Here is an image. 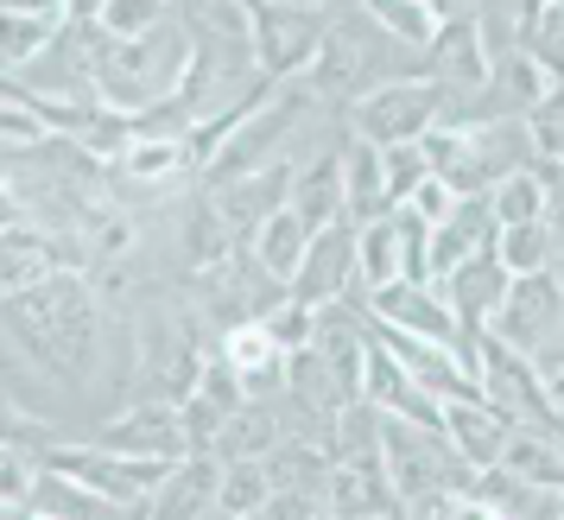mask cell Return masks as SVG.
I'll use <instances>...</instances> for the list:
<instances>
[{"instance_id":"1","label":"cell","mask_w":564,"mask_h":520,"mask_svg":"<svg viewBox=\"0 0 564 520\" xmlns=\"http://www.w3.org/2000/svg\"><path fill=\"white\" fill-rule=\"evenodd\" d=\"M0 331L7 343L26 356L39 375H52L64 388H83L96 375V349H102V312H96V292L77 267L52 273L32 292L0 305Z\"/></svg>"},{"instance_id":"2","label":"cell","mask_w":564,"mask_h":520,"mask_svg":"<svg viewBox=\"0 0 564 520\" xmlns=\"http://www.w3.org/2000/svg\"><path fill=\"white\" fill-rule=\"evenodd\" d=\"M191 26L184 13H165L153 32L140 39H102L96 32V7H89V77H96V102L121 121L153 115L159 102L178 96L184 71H191Z\"/></svg>"},{"instance_id":"3","label":"cell","mask_w":564,"mask_h":520,"mask_svg":"<svg viewBox=\"0 0 564 520\" xmlns=\"http://www.w3.org/2000/svg\"><path fill=\"white\" fill-rule=\"evenodd\" d=\"M39 469H52L77 489L102 495L115 508H147L159 495V483L172 476V464H147V457H115L102 444H45L39 451Z\"/></svg>"},{"instance_id":"4","label":"cell","mask_w":564,"mask_h":520,"mask_svg":"<svg viewBox=\"0 0 564 520\" xmlns=\"http://www.w3.org/2000/svg\"><path fill=\"white\" fill-rule=\"evenodd\" d=\"M248 39H254L260 77L292 83L299 71L317 64L324 39H330V13H317V7H285V0H260V7H248Z\"/></svg>"},{"instance_id":"5","label":"cell","mask_w":564,"mask_h":520,"mask_svg":"<svg viewBox=\"0 0 564 520\" xmlns=\"http://www.w3.org/2000/svg\"><path fill=\"white\" fill-rule=\"evenodd\" d=\"M444 108H451V89H437L432 77L381 83L375 96L356 102V140H368L375 153H387V147H419L425 133H437Z\"/></svg>"},{"instance_id":"6","label":"cell","mask_w":564,"mask_h":520,"mask_svg":"<svg viewBox=\"0 0 564 520\" xmlns=\"http://www.w3.org/2000/svg\"><path fill=\"white\" fill-rule=\"evenodd\" d=\"M476 388H482V400H488L501 419H508V425H527V432L558 438V407L545 400L533 362H527V356H513L501 337H482V368H476Z\"/></svg>"},{"instance_id":"7","label":"cell","mask_w":564,"mask_h":520,"mask_svg":"<svg viewBox=\"0 0 564 520\" xmlns=\"http://www.w3.org/2000/svg\"><path fill=\"white\" fill-rule=\"evenodd\" d=\"M356 260H361V229L343 216L330 223L324 235H311V254L299 267V280H292V305H305V312H330L343 292L356 286Z\"/></svg>"},{"instance_id":"8","label":"cell","mask_w":564,"mask_h":520,"mask_svg":"<svg viewBox=\"0 0 564 520\" xmlns=\"http://www.w3.org/2000/svg\"><path fill=\"white\" fill-rule=\"evenodd\" d=\"M102 451L115 457H147V464H184L191 457V438H184V419L178 407H165V400H133L121 419H108L102 432H96Z\"/></svg>"},{"instance_id":"9","label":"cell","mask_w":564,"mask_h":520,"mask_svg":"<svg viewBox=\"0 0 564 520\" xmlns=\"http://www.w3.org/2000/svg\"><path fill=\"white\" fill-rule=\"evenodd\" d=\"M83 273V248L77 241H64L52 229H32V223H13V229H0V305L7 299H20L32 292L39 280H52V273Z\"/></svg>"},{"instance_id":"10","label":"cell","mask_w":564,"mask_h":520,"mask_svg":"<svg viewBox=\"0 0 564 520\" xmlns=\"http://www.w3.org/2000/svg\"><path fill=\"white\" fill-rule=\"evenodd\" d=\"M558 317H564L558 280H552V273H533V280H513V286H508L501 312H495V337L508 343L513 356H527V362H533L539 349H552Z\"/></svg>"},{"instance_id":"11","label":"cell","mask_w":564,"mask_h":520,"mask_svg":"<svg viewBox=\"0 0 564 520\" xmlns=\"http://www.w3.org/2000/svg\"><path fill=\"white\" fill-rule=\"evenodd\" d=\"M368 317L375 324H387V331H406V337H425L437 343V349H451L463 368V337H457V317H451V305H444V292L432 286H387V292H368ZM469 375V368H463ZM476 381V375H469Z\"/></svg>"},{"instance_id":"12","label":"cell","mask_w":564,"mask_h":520,"mask_svg":"<svg viewBox=\"0 0 564 520\" xmlns=\"http://www.w3.org/2000/svg\"><path fill=\"white\" fill-rule=\"evenodd\" d=\"M299 121V96H273L267 108H254L241 128L229 133V147L209 159V184H235V178H254V172H267V153L285 140V128Z\"/></svg>"},{"instance_id":"13","label":"cell","mask_w":564,"mask_h":520,"mask_svg":"<svg viewBox=\"0 0 564 520\" xmlns=\"http://www.w3.org/2000/svg\"><path fill=\"white\" fill-rule=\"evenodd\" d=\"M292 165H267L254 178H235V184H216V209H223V223H229L235 241H254L285 204H292Z\"/></svg>"},{"instance_id":"14","label":"cell","mask_w":564,"mask_h":520,"mask_svg":"<svg viewBox=\"0 0 564 520\" xmlns=\"http://www.w3.org/2000/svg\"><path fill=\"white\" fill-rule=\"evenodd\" d=\"M425 64H432L437 89H488V57H482V26H476V13L444 7V26H437Z\"/></svg>"},{"instance_id":"15","label":"cell","mask_w":564,"mask_h":520,"mask_svg":"<svg viewBox=\"0 0 564 520\" xmlns=\"http://www.w3.org/2000/svg\"><path fill=\"white\" fill-rule=\"evenodd\" d=\"M513 425L488 400H451L444 407V444L463 457L469 476H482V469H501V451H508Z\"/></svg>"},{"instance_id":"16","label":"cell","mask_w":564,"mask_h":520,"mask_svg":"<svg viewBox=\"0 0 564 520\" xmlns=\"http://www.w3.org/2000/svg\"><path fill=\"white\" fill-rule=\"evenodd\" d=\"M216 489H223V464L216 457H184L147 501V520H209L216 514Z\"/></svg>"},{"instance_id":"17","label":"cell","mask_w":564,"mask_h":520,"mask_svg":"<svg viewBox=\"0 0 564 520\" xmlns=\"http://www.w3.org/2000/svg\"><path fill=\"white\" fill-rule=\"evenodd\" d=\"M70 26V7H0V57L7 64H39Z\"/></svg>"},{"instance_id":"18","label":"cell","mask_w":564,"mask_h":520,"mask_svg":"<svg viewBox=\"0 0 564 520\" xmlns=\"http://www.w3.org/2000/svg\"><path fill=\"white\" fill-rule=\"evenodd\" d=\"M285 209H292L311 235H324L330 223H343V216H349V197H343V159L330 153V159H317L311 172H299V178H292V204Z\"/></svg>"},{"instance_id":"19","label":"cell","mask_w":564,"mask_h":520,"mask_svg":"<svg viewBox=\"0 0 564 520\" xmlns=\"http://www.w3.org/2000/svg\"><path fill=\"white\" fill-rule=\"evenodd\" d=\"M501 469H508L513 483H527V489L564 495V444H558V438H545V432H527V425H513L508 451H501Z\"/></svg>"},{"instance_id":"20","label":"cell","mask_w":564,"mask_h":520,"mask_svg":"<svg viewBox=\"0 0 564 520\" xmlns=\"http://www.w3.org/2000/svg\"><path fill=\"white\" fill-rule=\"evenodd\" d=\"M223 362L235 368L241 388H267L285 368V349L273 343V331L260 317H241V324H229V337H223Z\"/></svg>"},{"instance_id":"21","label":"cell","mask_w":564,"mask_h":520,"mask_svg":"<svg viewBox=\"0 0 564 520\" xmlns=\"http://www.w3.org/2000/svg\"><path fill=\"white\" fill-rule=\"evenodd\" d=\"M343 197H349V223H361V229H375V223L393 216L387 209V184H381V153L368 140H356L349 159H343Z\"/></svg>"},{"instance_id":"22","label":"cell","mask_w":564,"mask_h":520,"mask_svg":"<svg viewBox=\"0 0 564 520\" xmlns=\"http://www.w3.org/2000/svg\"><path fill=\"white\" fill-rule=\"evenodd\" d=\"M305 254H311V229L292 216V209H280L267 229L254 235V260H260V273L267 280H280L285 292H292V280H299V267H305Z\"/></svg>"},{"instance_id":"23","label":"cell","mask_w":564,"mask_h":520,"mask_svg":"<svg viewBox=\"0 0 564 520\" xmlns=\"http://www.w3.org/2000/svg\"><path fill=\"white\" fill-rule=\"evenodd\" d=\"M361 286L368 292H387L406 280V241H400V223L387 216V223H375V229H361V260H356Z\"/></svg>"},{"instance_id":"24","label":"cell","mask_w":564,"mask_h":520,"mask_svg":"<svg viewBox=\"0 0 564 520\" xmlns=\"http://www.w3.org/2000/svg\"><path fill=\"white\" fill-rule=\"evenodd\" d=\"M115 165H121L133 184H172L184 165H191V147H184V140H153V133H133Z\"/></svg>"},{"instance_id":"25","label":"cell","mask_w":564,"mask_h":520,"mask_svg":"<svg viewBox=\"0 0 564 520\" xmlns=\"http://www.w3.org/2000/svg\"><path fill=\"white\" fill-rule=\"evenodd\" d=\"M273 508V476L267 464H223V489H216V514L260 520Z\"/></svg>"},{"instance_id":"26","label":"cell","mask_w":564,"mask_h":520,"mask_svg":"<svg viewBox=\"0 0 564 520\" xmlns=\"http://www.w3.org/2000/svg\"><path fill=\"white\" fill-rule=\"evenodd\" d=\"M520 45L539 64V77L552 83V89H564V7H527Z\"/></svg>"},{"instance_id":"27","label":"cell","mask_w":564,"mask_h":520,"mask_svg":"<svg viewBox=\"0 0 564 520\" xmlns=\"http://www.w3.org/2000/svg\"><path fill=\"white\" fill-rule=\"evenodd\" d=\"M368 20L375 26H387L400 45H412V52H432V39H437V26H444V7H419V0H375L368 7Z\"/></svg>"},{"instance_id":"28","label":"cell","mask_w":564,"mask_h":520,"mask_svg":"<svg viewBox=\"0 0 564 520\" xmlns=\"http://www.w3.org/2000/svg\"><path fill=\"white\" fill-rule=\"evenodd\" d=\"M488 209H495V229H527V223H545V184L533 172H513L488 191Z\"/></svg>"},{"instance_id":"29","label":"cell","mask_w":564,"mask_h":520,"mask_svg":"<svg viewBox=\"0 0 564 520\" xmlns=\"http://www.w3.org/2000/svg\"><path fill=\"white\" fill-rule=\"evenodd\" d=\"M267 451H273V413H260V407H241L216 438L223 464H267Z\"/></svg>"},{"instance_id":"30","label":"cell","mask_w":564,"mask_h":520,"mask_svg":"<svg viewBox=\"0 0 564 520\" xmlns=\"http://www.w3.org/2000/svg\"><path fill=\"white\" fill-rule=\"evenodd\" d=\"M495 254L508 267V280H533V273H545V260H552V229H545V223L501 229L495 235Z\"/></svg>"},{"instance_id":"31","label":"cell","mask_w":564,"mask_h":520,"mask_svg":"<svg viewBox=\"0 0 564 520\" xmlns=\"http://www.w3.org/2000/svg\"><path fill=\"white\" fill-rule=\"evenodd\" d=\"M432 178V159H425V140L419 147H387L381 153V184H387V209H406V197Z\"/></svg>"},{"instance_id":"32","label":"cell","mask_w":564,"mask_h":520,"mask_svg":"<svg viewBox=\"0 0 564 520\" xmlns=\"http://www.w3.org/2000/svg\"><path fill=\"white\" fill-rule=\"evenodd\" d=\"M172 7H159V0H108L96 7V32L102 39H140V32H153Z\"/></svg>"},{"instance_id":"33","label":"cell","mask_w":564,"mask_h":520,"mask_svg":"<svg viewBox=\"0 0 564 520\" xmlns=\"http://www.w3.org/2000/svg\"><path fill=\"white\" fill-rule=\"evenodd\" d=\"M527 140H533V153L564 165V89H552V96L527 115Z\"/></svg>"},{"instance_id":"34","label":"cell","mask_w":564,"mask_h":520,"mask_svg":"<svg viewBox=\"0 0 564 520\" xmlns=\"http://www.w3.org/2000/svg\"><path fill=\"white\" fill-rule=\"evenodd\" d=\"M457 204H463V197H457V191H451L444 178H425V184H419V191L406 197V209L419 216V223H425V229H444V223L457 216Z\"/></svg>"},{"instance_id":"35","label":"cell","mask_w":564,"mask_h":520,"mask_svg":"<svg viewBox=\"0 0 564 520\" xmlns=\"http://www.w3.org/2000/svg\"><path fill=\"white\" fill-rule=\"evenodd\" d=\"M32 483H39V469L20 444H0V508H13V501H26Z\"/></svg>"},{"instance_id":"36","label":"cell","mask_w":564,"mask_h":520,"mask_svg":"<svg viewBox=\"0 0 564 520\" xmlns=\"http://www.w3.org/2000/svg\"><path fill=\"white\" fill-rule=\"evenodd\" d=\"M432 520H501L488 501H476V495H451V501H437Z\"/></svg>"},{"instance_id":"37","label":"cell","mask_w":564,"mask_h":520,"mask_svg":"<svg viewBox=\"0 0 564 520\" xmlns=\"http://www.w3.org/2000/svg\"><path fill=\"white\" fill-rule=\"evenodd\" d=\"M558 520H564V495H558Z\"/></svg>"}]
</instances>
